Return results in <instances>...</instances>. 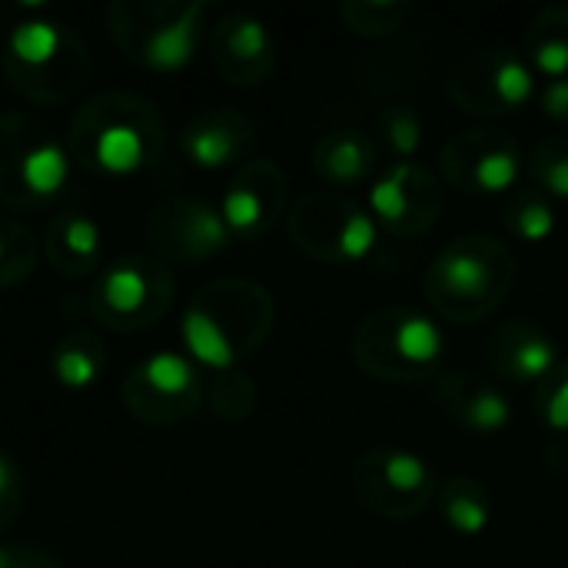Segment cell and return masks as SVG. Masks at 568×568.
<instances>
[{
    "instance_id": "1",
    "label": "cell",
    "mask_w": 568,
    "mask_h": 568,
    "mask_svg": "<svg viewBox=\"0 0 568 568\" xmlns=\"http://www.w3.org/2000/svg\"><path fill=\"white\" fill-rule=\"evenodd\" d=\"M163 116L133 90H103L77 106L67 133L73 166L123 180L153 166L163 153Z\"/></svg>"
},
{
    "instance_id": "2",
    "label": "cell",
    "mask_w": 568,
    "mask_h": 568,
    "mask_svg": "<svg viewBox=\"0 0 568 568\" xmlns=\"http://www.w3.org/2000/svg\"><path fill=\"white\" fill-rule=\"evenodd\" d=\"M276 323V303L256 280L223 276L200 286L180 320V339L186 356L200 369H236L253 356Z\"/></svg>"
},
{
    "instance_id": "3",
    "label": "cell",
    "mask_w": 568,
    "mask_h": 568,
    "mask_svg": "<svg viewBox=\"0 0 568 568\" xmlns=\"http://www.w3.org/2000/svg\"><path fill=\"white\" fill-rule=\"evenodd\" d=\"M0 70L17 97L33 106L70 103L90 80V47L50 13L23 17L7 30Z\"/></svg>"
},
{
    "instance_id": "4",
    "label": "cell",
    "mask_w": 568,
    "mask_h": 568,
    "mask_svg": "<svg viewBox=\"0 0 568 568\" xmlns=\"http://www.w3.org/2000/svg\"><path fill=\"white\" fill-rule=\"evenodd\" d=\"M519 276L513 250L489 233L449 240L426 270V300L443 320L479 323L513 293Z\"/></svg>"
},
{
    "instance_id": "5",
    "label": "cell",
    "mask_w": 568,
    "mask_h": 568,
    "mask_svg": "<svg viewBox=\"0 0 568 568\" xmlns=\"http://www.w3.org/2000/svg\"><path fill=\"white\" fill-rule=\"evenodd\" d=\"M206 13L203 0H116L106 7V23L130 63L150 73H176L193 63L210 37Z\"/></svg>"
},
{
    "instance_id": "6",
    "label": "cell",
    "mask_w": 568,
    "mask_h": 568,
    "mask_svg": "<svg viewBox=\"0 0 568 568\" xmlns=\"http://www.w3.org/2000/svg\"><path fill=\"white\" fill-rule=\"evenodd\" d=\"M353 363L383 383L433 379L446 356L439 323L416 306H379L366 313L349 339Z\"/></svg>"
},
{
    "instance_id": "7",
    "label": "cell",
    "mask_w": 568,
    "mask_h": 568,
    "mask_svg": "<svg viewBox=\"0 0 568 568\" xmlns=\"http://www.w3.org/2000/svg\"><path fill=\"white\" fill-rule=\"evenodd\" d=\"M73 176L67 140L23 110L0 113V203L10 213H33L57 203Z\"/></svg>"
},
{
    "instance_id": "8",
    "label": "cell",
    "mask_w": 568,
    "mask_h": 568,
    "mask_svg": "<svg viewBox=\"0 0 568 568\" xmlns=\"http://www.w3.org/2000/svg\"><path fill=\"white\" fill-rule=\"evenodd\" d=\"M176 283L173 270L160 256L130 253L113 260L93 276L87 293L90 316L113 333L153 329L173 306Z\"/></svg>"
},
{
    "instance_id": "9",
    "label": "cell",
    "mask_w": 568,
    "mask_h": 568,
    "mask_svg": "<svg viewBox=\"0 0 568 568\" xmlns=\"http://www.w3.org/2000/svg\"><path fill=\"white\" fill-rule=\"evenodd\" d=\"M286 230L296 250L329 266L359 263L379 243L376 216L336 190L303 193L286 216Z\"/></svg>"
},
{
    "instance_id": "10",
    "label": "cell",
    "mask_w": 568,
    "mask_h": 568,
    "mask_svg": "<svg viewBox=\"0 0 568 568\" xmlns=\"http://www.w3.org/2000/svg\"><path fill=\"white\" fill-rule=\"evenodd\" d=\"M349 483L359 506L386 523L419 519L436 503L439 489L436 469L403 446H373L359 453Z\"/></svg>"
},
{
    "instance_id": "11",
    "label": "cell",
    "mask_w": 568,
    "mask_h": 568,
    "mask_svg": "<svg viewBox=\"0 0 568 568\" xmlns=\"http://www.w3.org/2000/svg\"><path fill=\"white\" fill-rule=\"evenodd\" d=\"M446 90L459 110L476 116H506L539 97L536 70L509 47H479L456 60Z\"/></svg>"
},
{
    "instance_id": "12",
    "label": "cell",
    "mask_w": 568,
    "mask_h": 568,
    "mask_svg": "<svg viewBox=\"0 0 568 568\" xmlns=\"http://www.w3.org/2000/svg\"><path fill=\"white\" fill-rule=\"evenodd\" d=\"M123 409L143 426H180L206 399L200 366L186 353H153L140 359L120 383Z\"/></svg>"
},
{
    "instance_id": "13",
    "label": "cell",
    "mask_w": 568,
    "mask_h": 568,
    "mask_svg": "<svg viewBox=\"0 0 568 568\" xmlns=\"http://www.w3.org/2000/svg\"><path fill=\"white\" fill-rule=\"evenodd\" d=\"M519 173H523V146L503 126L459 130L439 150V180L473 196L513 193Z\"/></svg>"
},
{
    "instance_id": "14",
    "label": "cell",
    "mask_w": 568,
    "mask_h": 568,
    "mask_svg": "<svg viewBox=\"0 0 568 568\" xmlns=\"http://www.w3.org/2000/svg\"><path fill=\"white\" fill-rule=\"evenodd\" d=\"M446 206V183L416 160L389 163L369 186V213L376 223L403 240L429 233Z\"/></svg>"
},
{
    "instance_id": "15",
    "label": "cell",
    "mask_w": 568,
    "mask_h": 568,
    "mask_svg": "<svg viewBox=\"0 0 568 568\" xmlns=\"http://www.w3.org/2000/svg\"><path fill=\"white\" fill-rule=\"evenodd\" d=\"M146 240L156 256L170 263H203L230 246V230L220 216V206L200 196H166L146 213Z\"/></svg>"
},
{
    "instance_id": "16",
    "label": "cell",
    "mask_w": 568,
    "mask_h": 568,
    "mask_svg": "<svg viewBox=\"0 0 568 568\" xmlns=\"http://www.w3.org/2000/svg\"><path fill=\"white\" fill-rule=\"evenodd\" d=\"M286 210V176L276 160L253 156L233 170L223 196L220 216L233 240L266 236Z\"/></svg>"
},
{
    "instance_id": "17",
    "label": "cell",
    "mask_w": 568,
    "mask_h": 568,
    "mask_svg": "<svg viewBox=\"0 0 568 568\" xmlns=\"http://www.w3.org/2000/svg\"><path fill=\"white\" fill-rule=\"evenodd\" d=\"M213 70L233 87H260L276 70V40L270 27L246 10H230L210 27Z\"/></svg>"
},
{
    "instance_id": "18",
    "label": "cell",
    "mask_w": 568,
    "mask_h": 568,
    "mask_svg": "<svg viewBox=\"0 0 568 568\" xmlns=\"http://www.w3.org/2000/svg\"><path fill=\"white\" fill-rule=\"evenodd\" d=\"M256 143V123L233 106H206L186 120L180 133L183 156L206 173L243 166Z\"/></svg>"
},
{
    "instance_id": "19",
    "label": "cell",
    "mask_w": 568,
    "mask_h": 568,
    "mask_svg": "<svg viewBox=\"0 0 568 568\" xmlns=\"http://www.w3.org/2000/svg\"><path fill=\"white\" fill-rule=\"evenodd\" d=\"M489 373L503 383L539 386L559 363L556 339L532 320H506L489 333L486 343Z\"/></svg>"
},
{
    "instance_id": "20",
    "label": "cell",
    "mask_w": 568,
    "mask_h": 568,
    "mask_svg": "<svg viewBox=\"0 0 568 568\" xmlns=\"http://www.w3.org/2000/svg\"><path fill=\"white\" fill-rule=\"evenodd\" d=\"M436 399L443 413L473 436H496L513 423V403L506 389L476 373V369H449L436 379Z\"/></svg>"
},
{
    "instance_id": "21",
    "label": "cell",
    "mask_w": 568,
    "mask_h": 568,
    "mask_svg": "<svg viewBox=\"0 0 568 568\" xmlns=\"http://www.w3.org/2000/svg\"><path fill=\"white\" fill-rule=\"evenodd\" d=\"M40 253L47 256L50 270L63 280H83L100 273L103 260V230L100 223L77 203H67L50 213Z\"/></svg>"
},
{
    "instance_id": "22",
    "label": "cell",
    "mask_w": 568,
    "mask_h": 568,
    "mask_svg": "<svg viewBox=\"0 0 568 568\" xmlns=\"http://www.w3.org/2000/svg\"><path fill=\"white\" fill-rule=\"evenodd\" d=\"M379 163L376 136L356 126H336L323 133L313 146V170L323 183L349 190L373 176Z\"/></svg>"
},
{
    "instance_id": "23",
    "label": "cell",
    "mask_w": 568,
    "mask_h": 568,
    "mask_svg": "<svg viewBox=\"0 0 568 568\" xmlns=\"http://www.w3.org/2000/svg\"><path fill=\"white\" fill-rule=\"evenodd\" d=\"M436 509L443 516V523L466 539H476L489 529L493 523V496L489 489L469 476V473H456L449 479L439 483L436 489Z\"/></svg>"
},
{
    "instance_id": "24",
    "label": "cell",
    "mask_w": 568,
    "mask_h": 568,
    "mask_svg": "<svg viewBox=\"0 0 568 568\" xmlns=\"http://www.w3.org/2000/svg\"><path fill=\"white\" fill-rule=\"evenodd\" d=\"M103 369H106V349L93 329H70L50 349V373L63 389L83 393L100 383Z\"/></svg>"
},
{
    "instance_id": "25",
    "label": "cell",
    "mask_w": 568,
    "mask_h": 568,
    "mask_svg": "<svg viewBox=\"0 0 568 568\" xmlns=\"http://www.w3.org/2000/svg\"><path fill=\"white\" fill-rule=\"evenodd\" d=\"M526 60L536 73L549 80L568 73V3H549L536 10L526 27Z\"/></svg>"
},
{
    "instance_id": "26",
    "label": "cell",
    "mask_w": 568,
    "mask_h": 568,
    "mask_svg": "<svg viewBox=\"0 0 568 568\" xmlns=\"http://www.w3.org/2000/svg\"><path fill=\"white\" fill-rule=\"evenodd\" d=\"M506 230L523 243H542L556 233V203L539 186H516L503 206Z\"/></svg>"
},
{
    "instance_id": "27",
    "label": "cell",
    "mask_w": 568,
    "mask_h": 568,
    "mask_svg": "<svg viewBox=\"0 0 568 568\" xmlns=\"http://www.w3.org/2000/svg\"><path fill=\"white\" fill-rule=\"evenodd\" d=\"M416 7L409 0H343L339 17L343 23L366 40H383L403 30L413 20Z\"/></svg>"
},
{
    "instance_id": "28",
    "label": "cell",
    "mask_w": 568,
    "mask_h": 568,
    "mask_svg": "<svg viewBox=\"0 0 568 568\" xmlns=\"http://www.w3.org/2000/svg\"><path fill=\"white\" fill-rule=\"evenodd\" d=\"M37 260L40 240L33 236V230L17 216L0 213V293L20 286L33 273Z\"/></svg>"
},
{
    "instance_id": "29",
    "label": "cell",
    "mask_w": 568,
    "mask_h": 568,
    "mask_svg": "<svg viewBox=\"0 0 568 568\" xmlns=\"http://www.w3.org/2000/svg\"><path fill=\"white\" fill-rule=\"evenodd\" d=\"M423 116L409 103H389L376 113V146L383 143L393 163L413 160L423 146Z\"/></svg>"
},
{
    "instance_id": "30",
    "label": "cell",
    "mask_w": 568,
    "mask_h": 568,
    "mask_svg": "<svg viewBox=\"0 0 568 568\" xmlns=\"http://www.w3.org/2000/svg\"><path fill=\"white\" fill-rule=\"evenodd\" d=\"M206 403H210L216 419L233 423V426L246 423L253 416V409H256V383L240 366L213 373V379L206 386Z\"/></svg>"
},
{
    "instance_id": "31",
    "label": "cell",
    "mask_w": 568,
    "mask_h": 568,
    "mask_svg": "<svg viewBox=\"0 0 568 568\" xmlns=\"http://www.w3.org/2000/svg\"><path fill=\"white\" fill-rule=\"evenodd\" d=\"M526 170L532 186H539L552 200H568V133L539 140L526 160Z\"/></svg>"
},
{
    "instance_id": "32",
    "label": "cell",
    "mask_w": 568,
    "mask_h": 568,
    "mask_svg": "<svg viewBox=\"0 0 568 568\" xmlns=\"http://www.w3.org/2000/svg\"><path fill=\"white\" fill-rule=\"evenodd\" d=\"M536 419L552 429V433H568V359H562L539 386H536Z\"/></svg>"
},
{
    "instance_id": "33",
    "label": "cell",
    "mask_w": 568,
    "mask_h": 568,
    "mask_svg": "<svg viewBox=\"0 0 568 568\" xmlns=\"http://www.w3.org/2000/svg\"><path fill=\"white\" fill-rule=\"evenodd\" d=\"M23 509V476L17 463L0 449V536L17 523Z\"/></svg>"
},
{
    "instance_id": "34",
    "label": "cell",
    "mask_w": 568,
    "mask_h": 568,
    "mask_svg": "<svg viewBox=\"0 0 568 568\" xmlns=\"http://www.w3.org/2000/svg\"><path fill=\"white\" fill-rule=\"evenodd\" d=\"M0 568H63V562L43 546L0 542Z\"/></svg>"
},
{
    "instance_id": "35",
    "label": "cell",
    "mask_w": 568,
    "mask_h": 568,
    "mask_svg": "<svg viewBox=\"0 0 568 568\" xmlns=\"http://www.w3.org/2000/svg\"><path fill=\"white\" fill-rule=\"evenodd\" d=\"M536 100H539V106H542V113L549 120L568 126V73L566 77H556V80H546Z\"/></svg>"
}]
</instances>
